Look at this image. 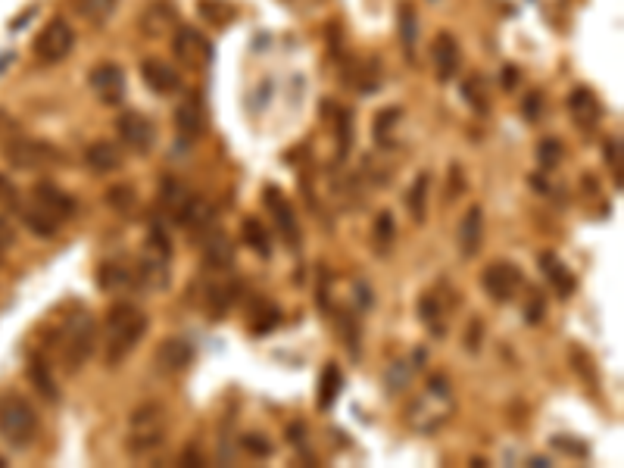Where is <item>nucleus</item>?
I'll return each instance as SVG.
<instances>
[{"label": "nucleus", "instance_id": "1", "mask_svg": "<svg viewBox=\"0 0 624 468\" xmlns=\"http://www.w3.org/2000/svg\"><path fill=\"white\" fill-rule=\"evenodd\" d=\"M13 206L19 219L29 225V231H35L38 238H54L60 225L75 216V200L63 188L50 185V181H38L29 191V197L16 200Z\"/></svg>", "mask_w": 624, "mask_h": 468}, {"label": "nucleus", "instance_id": "2", "mask_svg": "<svg viewBox=\"0 0 624 468\" xmlns=\"http://www.w3.org/2000/svg\"><path fill=\"white\" fill-rule=\"evenodd\" d=\"M147 328H150V319L135 303L110 306L107 322H103V359H107V366H119V362L144 341Z\"/></svg>", "mask_w": 624, "mask_h": 468}, {"label": "nucleus", "instance_id": "3", "mask_svg": "<svg viewBox=\"0 0 624 468\" xmlns=\"http://www.w3.org/2000/svg\"><path fill=\"white\" fill-rule=\"evenodd\" d=\"M94 344H97V325L91 319V312L82 309V312H75V316H69L60 325L57 341L50 344V347H54V353H57V359L66 366V372L75 375L91 359Z\"/></svg>", "mask_w": 624, "mask_h": 468}, {"label": "nucleus", "instance_id": "4", "mask_svg": "<svg viewBox=\"0 0 624 468\" xmlns=\"http://www.w3.org/2000/svg\"><path fill=\"white\" fill-rule=\"evenodd\" d=\"M35 434H38V415L32 403L19 394L0 397V437H4L10 447L22 450L32 444Z\"/></svg>", "mask_w": 624, "mask_h": 468}, {"label": "nucleus", "instance_id": "5", "mask_svg": "<svg viewBox=\"0 0 624 468\" xmlns=\"http://www.w3.org/2000/svg\"><path fill=\"white\" fill-rule=\"evenodd\" d=\"M166 437V409L160 403H147L132 415V434H128V450L144 456L156 447H163Z\"/></svg>", "mask_w": 624, "mask_h": 468}, {"label": "nucleus", "instance_id": "6", "mask_svg": "<svg viewBox=\"0 0 624 468\" xmlns=\"http://www.w3.org/2000/svg\"><path fill=\"white\" fill-rule=\"evenodd\" d=\"M4 160H7L13 169L32 172V169L57 166V163L66 160V156H63L54 144H50V141H38V138H13V141L4 147Z\"/></svg>", "mask_w": 624, "mask_h": 468}, {"label": "nucleus", "instance_id": "7", "mask_svg": "<svg viewBox=\"0 0 624 468\" xmlns=\"http://www.w3.org/2000/svg\"><path fill=\"white\" fill-rule=\"evenodd\" d=\"M172 57L188 69H206L213 63V41L194 25H178L172 32Z\"/></svg>", "mask_w": 624, "mask_h": 468}, {"label": "nucleus", "instance_id": "8", "mask_svg": "<svg viewBox=\"0 0 624 468\" xmlns=\"http://www.w3.org/2000/svg\"><path fill=\"white\" fill-rule=\"evenodd\" d=\"M72 47H75V32H72V25L66 19H50L44 29L38 32L32 50H35V57L47 66H54L60 60H66L72 54Z\"/></svg>", "mask_w": 624, "mask_h": 468}, {"label": "nucleus", "instance_id": "9", "mask_svg": "<svg viewBox=\"0 0 624 468\" xmlns=\"http://www.w3.org/2000/svg\"><path fill=\"white\" fill-rule=\"evenodd\" d=\"M525 284V275L515 263H506V259H497V263H490L484 272H481V288L490 300L497 303H509L518 291H522Z\"/></svg>", "mask_w": 624, "mask_h": 468}, {"label": "nucleus", "instance_id": "10", "mask_svg": "<svg viewBox=\"0 0 624 468\" xmlns=\"http://www.w3.org/2000/svg\"><path fill=\"white\" fill-rule=\"evenodd\" d=\"M116 132L119 141L132 150L135 156H147L156 147V125L147 113L141 110H128L116 119Z\"/></svg>", "mask_w": 624, "mask_h": 468}, {"label": "nucleus", "instance_id": "11", "mask_svg": "<svg viewBox=\"0 0 624 468\" xmlns=\"http://www.w3.org/2000/svg\"><path fill=\"white\" fill-rule=\"evenodd\" d=\"M88 85L100 103L116 107V103H122V97H125V72L119 63H97L88 75Z\"/></svg>", "mask_w": 624, "mask_h": 468}, {"label": "nucleus", "instance_id": "12", "mask_svg": "<svg viewBox=\"0 0 624 468\" xmlns=\"http://www.w3.org/2000/svg\"><path fill=\"white\" fill-rule=\"evenodd\" d=\"M266 206H269V213L275 216V225L281 231L284 244H291V250L297 253L300 250V222L291 210V203L284 200V194L278 188H266Z\"/></svg>", "mask_w": 624, "mask_h": 468}, {"label": "nucleus", "instance_id": "13", "mask_svg": "<svg viewBox=\"0 0 624 468\" xmlns=\"http://www.w3.org/2000/svg\"><path fill=\"white\" fill-rule=\"evenodd\" d=\"M431 60H434V75L437 82H453L459 66H462V54H459V44L450 32H440L434 38V47H431Z\"/></svg>", "mask_w": 624, "mask_h": 468}, {"label": "nucleus", "instance_id": "14", "mask_svg": "<svg viewBox=\"0 0 624 468\" xmlns=\"http://www.w3.org/2000/svg\"><path fill=\"white\" fill-rule=\"evenodd\" d=\"M141 78H144V85L153 91V94H175L181 91V75L172 63L160 60V57H147L141 63Z\"/></svg>", "mask_w": 624, "mask_h": 468}, {"label": "nucleus", "instance_id": "15", "mask_svg": "<svg viewBox=\"0 0 624 468\" xmlns=\"http://www.w3.org/2000/svg\"><path fill=\"white\" fill-rule=\"evenodd\" d=\"M97 284H100V291H128V288H138L135 259H107V263L97 269Z\"/></svg>", "mask_w": 624, "mask_h": 468}, {"label": "nucleus", "instance_id": "16", "mask_svg": "<svg viewBox=\"0 0 624 468\" xmlns=\"http://www.w3.org/2000/svg\"><path fill=\"white\" fill-rule=\"evenodd\" d=\"M194 362V347L185 341V337H169L160 347H156V366L166 375H181L188 372Z\"/></svg>", "mask_w": 624, "mask_h": 468}, {"label": "nucleus", "instance_id": "17", "mask_svg": "<svg viewBox=\"0 0 624 468\" xmlns=\"http://www.w3.org/2000/svg\"><path fill=\"white\" fill-rule=\"evenodd\" d=\"M178 29V10L169 4V0H156L150 4L141 16V32L147 38H166Z\"/></svg>", "mask_w": 624, "mask_h": 468}, {"label": "nucleus", "instance_id": "18", "mask_svg": "<svg viewBox=\"0 0 624 468\" xmlns=\"http://www.w3.org/2000/svg\"><path fill=\"white\" fill-rule=\"evenodd\" d=\"M481 241H484V210L481 206H472V210H468L459 222V253L465 259L478 256Z\"/></svg>", "mask_w": 624, "mask_h": 468}, {"label": "nucleus", "instance_id": "19", "mask_svg": "<svg viewBox=\"0 0 624 468\" xmlns=\"http://www.w3.org/2000/svg\"><path fill=\"white\" fill-rule=\"evenodd\" d=\"M203 263L206 269H228L234 263V244L225 231H203Z\"/></svg>", "mask_w": 624, "mask_h": 468}, {"label": "nucleus", "instance_id": "20", "mask_svg": "<svg viewBox=\"0 0 624 468\" xmlns=\"http://www.w3.org/2000/svg\"><path fill=\"white\" fill-rule=\"evenodd\" d=\"M568 113L581 128H593L596 122H600V116H603V107H600V100L593 97L590 88H575V91H571V97H568Z\"/></svg>", "mask_w": 624, "mask_h": 468}, {"label": "nucleus", "instance_id": "21", "mask_svg": "<svg viewBox=\"0 0 624 468\" xmlns=\"http://www.w3.org/2000/svg\"><path fill=\"white\" fill-rule=\"evenodd\" d=\"M85 163L94 175H107V172H116L122 169V150L113 144V141H94L88 150H85Z\"/></svg>", "mask_w": 624, "mask_h": 468}, {"label": "nucleus", "instance_id": "22", "mask_svg": "<svg viewBox=\"0 0 624 468\" xmlns=\"http://www.w3.org/2000/svg\"><path fill=\"white\" fill-rule=\"evenodd\" d=\"M540 269H543V275L550 278V284L556 288V294L559 297H571V291H575V275H571L568 269H565V263L556 256V253H540Z\"/></svg>", "mask_w": 624, "mask_h": 468}, {"label": "nucleus", "instance_id": "23", "mask_svg": "<svg viewBox=\"0 0 624 468\" xmlns=\"http://www.w3.org/2000/svg\"><path fill=\"white\" fill-rule=\"evenodd\" d=\"M175 125H178V132L185 135V138H197L203 128H206V110H203V103L200 97H188L181 107L175 110Z\"/></svg>", "mask_w": 624, "mask_h": 468}, {"label": "nucleus", "instance_id": "24", "mask_svg": "<svg viewBox=\"0 0 624 468\" xmlns=\"http://www.w3.org/2000/svg\"><path fill=\"white\" fill-rule=\"evenodd\" d=\"M341 384H344L341 369H337L334 362H328L325 372H322V378H319V409H322V412H328V409L337 403V397H341Z\"/></svg>", "mask_w": 624, "mask_h": 468}, {"label": "nucleus", "instance_id": "25", "mask_svg": "<svg viewBox=\"0 0 624 468\" xmlns=\"http://www.w3.org/2000/svg\"><path fill=\"white\" fill-rule=\"evenodd\" d=\"M278 322H281L278 306H272L269 300H253V306H250V331L253 334H266Z\"/></svg>", "mask_w": 624, "mask_h": 468}, {"label": "nucleus", "instance_id": "26", "mask_svg": "<svg viewBox=\"0 0 624 468\" xmlns=\"http://www.w3.org/2000/svg\"><path fill=\"white\" fill-rule=\"evenodd\" d=\"M116 4H119V0H72V10L82 19L94 22V25H103L113 16Z\"/></svg>", "mask_w": 624, "mask_h": 468}, {"label": "nucleus", "instance_id": "27", "mask_svg": "<svg viewBox=\"0 0 624 468\" xmlns=\"http://www.w3.org/2000/svg\"><path fill=\"white\" fill-rule=\"evenodd\" d=\"M191 200V191L181 185L178 178H166L163 181V206H166V213L178 222L181 210H185V203Z\"/></svg>", "mask_w": 624, "mask_h": 468}, {"label": "nucleus", "instance_id": "28", "mask_svg": "<svg viewBox=\"0 0 624 468\" xmlns=\"http://www.w3.org/2000/svg\"><path fill=\"white\" fill-rule=\"evenodd\" d=\"M462 97L465 103L472 107L478 116H487L490 113V100H487V82H484V75H472L468 82L462 85Z\"/></svg>", "mask_w": 624, "mask_h": 468}, {"label": "nucleus", "instance_id": "29", "mask_svg": "<svg viewBox=\"0 0 624 468\" xmlns=\"http://www.w3.org/2000/svg\"><path fill=\"white\" fill-rule=\"evenodd\" d=\"M29 378H32V384L41 390V397L47 400V403H57V381H54V375H50V366L44 359H32V366H29Z\"/></svg>", "mask_w": 624, "mask_h": 468}, {"label": "nucleus", "instance_id": "30", "mask_svg": "<svg viewBox=\"0 0 624 468\" xmlns=\"http://www.w3.org/2000/svg\"><path fill=\"white\" fill-rule=\"evenodd\" d=\"M244 241H247V247L253 250V253H259V256H272V241H269V231L263 228V222L259 219H244Z\"/></svg>", "mask_w": 624, "mask_h": 468}, {"label": "nucleus", "instance_id": "31", "mask_svg": "<svg viewBox=\"0 0 624 468\" xmlns=\"http://www.w3.org/2000/svg\"><path fill=\"white\" fill-rule=\"evenodd\" d=\"M197 10H200V16H203L206 22L219 25V29H222V25H228L234 16H238V7L228 4V0H200Z\"/></svg>", "mask_w": 624, "mask_h": 468}, {"label": "nucleus", "instance_id": "32", "mask_svg": "<svg viewBox=\"0 0 624 468\" xmlns=\"http://www.w3.org/2000/svg\"><path fill=\"white\" fill-rule=\"evenodd\" d=\"M428 188H431V175L425 172V175H419L415 178V185H412V191H409V210H412V216H415V222H425V216H428Z\"/></svg>", "mask_w": 624, "mask_h": 468}, {"label": "nucleus", "instance_id": "33", "mask_svg": "<svg viewBox=\"0 0 624 468\" xmlns=\"http://www.w3.org/2000/svg\"><path fill=\"white\" fill-rule=\"evenodd\" d=\"M419 316H422V322H425L434 334H444V306L437 303L434 294H425V297L419 300Z\"/></svg>", "mask_w": 624, "mask_h": 468}, {"label": "nucleus", "instance_id": "34", "mask_svg": "<svg viewBox=\"0 0 624 468\" xmlns=\"http://www.w3.org/2000/svg\"><path fill=\"white\" fill-rule=\"evenodd\" d=\"M397 13H400L397 16L400 19V41L406 47V54H412V50H415V35H419V29H415V7L409 4V0H403Z\"/></svg>", "mask_w": 624, "mask_h": 468}, {"label": "nucleus", "instance_id": "35", "mask_svg": "<svg viewBox=\"0 0 624 468\" xmlns=\"http://www.w3.org/2000/svg\"><path fill=\"white\" fill-rule=\"evenodd\" d=\"M562 141H556V138H543L540 144H537V163H540V169L543 172H553L559 163H562Z\"/></svg>", "mask_w": 624, "mask_h": 468}, {"label": "nucleus", "instance_id": "36", "mask_svg": "<svg viewBox=\"0 0 624 468\" xmlns=\"http://www.w3.org/2000/svg\"><path fill=\"white\" fill-rule=\"evenodd\" d=\"M337 141H341V150H337V156H344L350 153L353 147V113L350 110H337Z\"/></svg>", "mask_w": 624, "mask_h": 468}, {"label": "nucleus", "instance_id": "37", "mask_svg": "<svg viewBox=\"0 0 624 468\" xmlns=\"http://www.w3.org/2000/svg\"><path fill=\"white\" fill-rule=\"evenodd\" d=\"M337 331L344 334V344H347L350 356L356 359V356H359V328H356V322H353L350 312H337Z\"/></svg>", "mask_w": 624, "mask_h": 468}, {"label": "nucleus", "instance_id": "38", "mask_svg": "<svg viewBox=\"0 0 624 468\" xmlns=\"http://www.w3.org/2000/svg\"><path fill=\"white\" fill-rule=\"evenodd\" d=\"M394 231H397L394 213H378V219H375V244H378V250L390 247V241H394Z\"/></svg>", "mask_w": 624, "mask_h": 468}, {"label": "nucleus", "instance_id": "39", "mask_svg": "<svg viewBox=\"0 0 624 468\" xmlns=\"http://www.w3.org/2000/svg\"><path fill=\"white\" fill-rule=\"evenodd\" d=\"M107 203L113 206V210H119V213H128L135 206V191L128 188V185H119V188H110V194H107Z\"/></svg>", "mask_w": 624, "mask_h": 468}, {"label": "nucleus", "instance_id": "40", "mask_svg": "<svg viewBox=\"0 0 624 468\" xmlns=\"http://www.w3.org/2000/svg\"><path fill=\"white\" fill-rule=\"evenodd\" d=\"M241 447L250 453V456H272V444L266 434H244Z\"/></svg>", "mask_w": 624, "mask_h": 468}, {"label": "nucleus", "instance_id": "41", "mask_svg": "<svg viewBox=\"0 0 624 468\" xmlns=\"http://www.w3.org/2000/svg\"><path fill=\"white\" fill-rule=\"evenodd\" d=\"M397 122H400V110H397V107L381 110V113H378V119H375V138L381 141V132H384V128L390 132V128H394Z\"/></svg>", "mask_w": 624, "mask_h": 468}, {"label": "nucleus", "instance_id": "42", "mask_svg": "<svg viewBox=\"0 0 624 468\" xmlns=\"http://www.w3.org/2000/svg\"><path fill=\"white\" fill-rule=\"evenodd\" d=\"M522 113H525L528 122H537V119H540V113H543V94H540V91H531V94L525 97Z\"/></svg>", "mask_w": 624, "mask_h": 468}, {"label": "nucleus", "instance_id": "43", "mask_svg": "<svg viewBox=\"0 0 624 468\" xmlns=\"http://www.w3.org/2000/svg\"><path fill=\"white\" fill-rule=\"evenodd\" d=\"M543 312H546L543 294H531V297H528V306H525V319H528L531 325H537V322L543 319Z\"/></svg>", "mask_w": 624, "mask_h": 468}, {"label": "nucleus", "instance_id": "44", "mask_svg": "<svg viewBox=\"0 0 624 468\" xmlns=\"http://www.w3.org/2000/svg\"><path fill=\"white\" fill-rule=\"evenodd\" d=\"M19 200L16 188L10 185V178L7 175H0V206H13Z\"/></svg>", "mask_w": 624, "mask_h": 468}, {"label": "nucleus", "instance_id": "45", "mask_svg": "<svg viewBox=\"0 0 624 468\" xmlns=\"http://www.w3.org/2000/svg\"><path fill=\"white\" fill-rule=\"evenodd\" d=\"M606 160L615 166V172H618V178H621V141H618V138H612V141L606 144Z\"/></svg>", "mask_w": 624, "mask_h": 468}, {"label": "nucleus", "instance_id": "46", "mask_svg": "<svg viewBox=\"0 0 624 468\" xmlns=\"http://www.w3.org/2000/svg\"><path fill=\"white\" fill-rule=\"evenodd\" d=\"M16 238H13V228L4 222V219H0V263H4V253H7V247L13 244Z\"/></svg>", "mask_w": 624, "mask_h": 468}, {"label": "nucleus", "instance_id": "47", "mask_svg": "<svg viewBox=\"0 0 624 468\" xmlns=\"http://www.w3.org/2000/svg\"><path fill=\"white\" fill-rule=\"evenodd\" d=\"M553 447H559V450H568V453H578V456H584L587 453V444H571V437H553Z\"/></svg>", "mask_w": 624, "mask_h": 468}, {"label": "nucleus", "instance_id": "48", "mask_svg": "<svg viewBox=\"0 0 624 468\" xmlns=\"http://www.w3.org/2000/svg\"><path fill=\"white\" fill-rule=\"evenodd\" d=\"M518 78H522V75H518V69H515V66H506V69H503V88H506V91L515 88V85H518Z\"/></svg>", "mask_w": 624, "mask_h": 468}, {"label": "nucleus", "instance_id": "49", "mask_svg": "<svg viewBox=\"0 0 624 468\" xmlns=\"http://www.w3.org/2000/svg\"><path fill=\"white\" fill-rule=\"evenodd\" d=\"M478 337H481V322H472V334H468V350H478Z\"/></svg>", "mask_w": 624, "mask_h": 468}, {"label": "nucleus", "instance_id": "50", "mask_svg": "<svg viewBox=\"0 0 624 468\" xmlns=\"http://www.w3.org/2000/svg\"><path fill=\"white\" fill-rule=\"evenodd\" d=\"M4 465H7V462H4V456H0V468H4Z\"/></svg>", "mask_w": 624, "mask_h": 468}]
</instances>
